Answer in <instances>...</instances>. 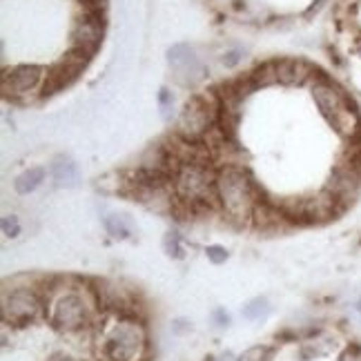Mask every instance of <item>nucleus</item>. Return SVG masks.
I'll use <instances>...</instances> for the list:
<instances>
[{
	"instance_id": "nucleus-17",
	"label": "nucleus",
	"mask_w": 361,
	"mask_h": 361,
	"mask_svg": "<svg viewBox=\"0 0 361 361\" xmlns=\"http://www.w3.org/2000/svg\"><path fill=\"white\" fill-rule=\"evenodd\" d=\"M274 355V350L270 348V345H252V348L243 350L237 361H270Z\"/></svg>"
},
{
	"instance_id": "nucleus-25",
	"label": "nucleus",
	"mask_w": 361,
	"mask_h": 361,
	"mask_svg": "<svg viewBox=\"0 0 361 361\" xmlns=\"http://www.w3.org/2000/svg\"><path fill=\"white\" fill-rule=\"evenodd\" d=\"M47 361H78V359H74V357H69V355H63V353H59V355L49 357Z\"/></svg>"
},
{
	"instance_id": "nucleus-11",
	"label": "nucleus",
	"mask_w": 361,
	"mask_h": 361,
	"mask_svg": "<svg viewBox=\"0 0 361 361\" xmlns=\"http://www.w3.org/2000/svg\"><path fill=\"white\" fill-rule=\"evenodd\" d=\"M274 69H276V80L283 82V85H301L312 72L310 65L299 59H283L279 63H274Z\"/></svg>"
},
{
	"instance_id": "nucleus-24",
	"label": "nucleus",
	"mask_w": 361,
	"mask_h": 361,
	"mask_svg": "<svg viewBox=\"0 0 361 361\" xmlns=\"http://www.w3.org/2000/svg\"><path fill=\"white\" fill-rule=\"evenodd\" d=\"M239 51H230L228 54V59H224V65H228V67H232V65H237L239 63Z\"/></svg>"
},
{
	"instance_id": "nucleus-20",
	"label": "nucleus",
	"mask_w": 361,
	"mask_h": 361,
	"mask_svg": "<svg viewBox=\"0 0 361 361\" xmlns=\"http://www.w3.org/2000/svg\"><path fill=\"white\" fill-rule=\"evenodd\" d=\"M205 255L214 263V266H221V263H226V259H228V250L221 247V245H210L205 250Z\"/></svg>"
},
{
	"instance_id": "nucleus-26",
	"label": "nucleus",
	"mask_w": 361,
	"mask_h": 361,
	"mask_svg": "<svg viewBox=\"0 0 361 361\" xmlns=\"http://www.w3.org/2000/svg\"><path fill=\"white\" fill-rule=\"evenodd\" d=\"M341 361H359V359L353 355V350H348V353H345V355L341 357Z\"/></svg>"
},
{
	"instance_id": "nucleus-8",
	"label": "nucleus",
	"mask_w": 361,
	"mask_h": 361,
	"mask_svg": "<svg viewBox=\"0 0 361 361\" xmlns=\"http://www.w3.org/2000/svg\"><path fill=\"white\" fill-rule=\"evenodd\" d=\"M45 69L40 65L25 63L18 67H11L3 74V92L9 96H23L27 92H32L38 87V82L43 80Z\"/></svg>"
},
{
	"instance_id": "nucleus-2",
	"label": "nucleus",
	"mask_w": 361,
	"mask_h": 361,
	"mask_svg": "<svg viewBox=\"0 0 361 361\" xmlns=\"http://www.w3.org/2000/svg\"><path fill=\"white\" fill-rule=\"evenodd\" d=\"M174 194L188 207L210 205L216 199V176L199 161H183L176 165L172 176Z\"/></svg>"
},
{
	"instance_id": "nucleus-1",
	"label": "nucleus",
	"mask_w": 361,
	"mask_h": 361,
	"mask_svg": "<svg viewBox=\"0 0 361 361\" xmlns=\"http://www.w3.org/2000/svg\"><path fill=\"white\" fill-rule=\"evenodd\" d=\"M216 201L234 224H247L257 212L255 180L239 165H226L216 172Z\"/></svg>"
},
{
	"instance_id": "nucleus-16",
	"label": "nucleus",
	"mask_w": 361,
	"mask_h": 361,
	"mask_svg": "<svg viewBox=\"0 0 361 361\" xmlns=\"http://www.w3.org/2000/svg\"><path fill=\"white\" fill-rule=\"evenodd\" d=\"M268 312H270V305H268V299H263V297H257L243 305V317L250 319V322H257V319L266 317Z\"/></svg>"
},
{
	"instance_id": "nucleus-19",
	"label": "nucleus",
	"mask_w": 361,
	"mask_h": 361,
	"mask_svg": "<svg viewBox=\"0 0 361 361\" xmlns=\"http://www.w3.org/2000/svg\"><path fill=\"white\" fill-rule=\"evenodd\" d=\"M3 232H5V237H18L20 234V221H18V216L16 214H7L5 219H3Z\"/></svg>"
},
{
	"instance_id": "nucleus-28",
	"label": "nucleus",
	"mask_w": 361,
	"mask_h": 361,
	"mask_svg": "<svg viewBox=\"0 0 361 361\" xmlns=\"http://www.w3.org/2000/svg\"><path fill=\"white\" fill-rule=\"evenodd\" d=\"M357 310L361 312V297H359V301H357Z\"/></svg>"
},
{
	"instance_id": "nucleus-3",
	"label": "nucleus",
	"mask_w": 361,
	"mask_h": 361,
	"mask_svg": "<svg viewBox=\"0 0 361 361\" xmlns=\"http://www.w3.org/2000/svg\"><path fill=\"white\" fill-rule=\"evenodd\" d=\"M147 348V335L143 324L136 319H121L109 328L103 353L107 361H141Z\"/></svg>"
},
{
	"instance_id": "nucleus-4",
	"label": "nucleus",
	"mask_w": 361,
	"mask_h": 361,
	"mask_svg": "<svg viewBox=\"0 0 361 361\" xmlns=\"http://www.w3.org/2000/svg\"><path fill=\"white\" fill-rule=\"evenodd\" d=\"M312 99L322 116L341 134H353L355 130V112L345 103L343 94L332 87L330 82H317L312 85Z\"/></svg>"
},
{
	"instance_id": "nucleus-23",
	"label": "nucleus",
	"mask_w": 361,
	"mask_h": 361,
	"mask_svg": "<svg viewBox=\"0 0 361 361\" xmlns=\"http://www.w3.org/2000/svg\"><path fill=\"white\" fill-rule=\"evenodd\" d=\"M80 3L87 7V11H94V13H99L101 9H105L107 0H80Z\"/></svg>"
},
{
	"instance_id": "nucleus-13",
	"label": "nucleus",
	"mask_w": 361,
	"mask_h": 361,
	"mask_svg": "<svg viewBox=\"0 0 361 361\" xmlns=\"http://www.w3.org/2000/svg\"><path fill=\"white\" fill-rule=\"evenodd\" d=\"M45 178V170L43 168H32L23 172L16 180H13V188H16L18 194H32Z\"/></svg>"
},
{
	"instance_id": "nucleus-21",
	"label": "nucleus",
	"mask_w": 361,
	"mask_h": 361,
	"mask_svg": "<svg viewBox=\"0 0 361 361\" xmlns=\"http://www.w3.org/2000/svg\"><path fill=\"white\" fill-rule=\"evenodd\" d=\"M161 107H163V118H165V121H170V109L174 107V99L170 96L168 90H163V92H161Z\"/></svg>"
},
{
	"instance_id": "nucleus-27",
	"label": "nucleus",
	"mask_w": 361,
	"mask_h": 361,
	"mask_svg": "<svg viewBox=\"0 0 361 361\" xmlns=\"http://www.w3.org/2000/svg\"><path fill=\"white\" fill-rule=\"evenodd\" d=\"M219 361H237V359H234V357H232L230 353H226V355H224V357H221Z\"/></svg>"
},
{
	"instance_id": "nucleus-14",
	"label": "nucleus",
	"mask_w": 361,
	"mask_h": 361,
	"mask_svg": "<svg viewBox=\"0 0 361 361\" xmlns=\"http://www.w3.org/2000/svg\"><path fill=\"white\" fill-rule=\"evenodd\" d=\"M332 348H335V339L332 337H317V339H310L308 343H305L301 353L305 359H314V357L332 353Z\"/></svg>"
},
{
	"instance_id": "nucleus-9",
	"label": "nucleus",
	"mask_w": 361,
	"mask_h": 361,
	"mask_svg": "<svg viewBox=\"0 0 361 361\" xmlns=\"http://www.w3.org/2000/svg\"><path fill=\"white\" fill-rule=\"evenodd\" d=\"M72 40H74V49L87 54H92L99 49L101 40H103V25H101V16L94 11H87L85 16H80L74 23V30H72Z\"/></svg>"
},
{
	"instance_id": "nucleus-7",
	"label": "nucleus",
	"mask_w": 361,
	"mask_h": 361,
	"mask_svg": "<svg viewBox=\"0 0 361 361\" xmlns=\"http://www.w3.org/2000/svg\"><path fill=\"white\" fill-rule=\"evenodd\" d=\"M3 322L13 326H27L43 312V299L32 288H16L3 295Z\"/></svg>"
},
{
	"instance_id": "nucleus-5",
	"label": "nucleus",
	"mask_w": 361,
	"mask_h": 361,
	"mask_svg": "<svg viewBox=\"0 0 361 361\" xmlns=\"http://www.w3.org/2000/svg\"><path fill=\"white\" fill-rule=\"evenodd\" d=\"M214 118H216V105L207 101L205 96H192L178 114V123H176L178 136L185 143L199 141V138H203L210 132Z\"/></svg>"
},
{
	"instance_id": "nucleus-22",
	"label": "nucleus",
	"mask_w": 361,
	"mask_h": 361,
	"mask_svg": "<svg viewBox=\"0 0 361 361\" xmlns=\"http://www.w3.org/2000/svg\"><path fill=\"white\" fill-rule=\"evenodd\" d=\"M212 319H214V326H216V328H228V324H230V317H228L226 310H216V312L212 314Z\"/></svg>"
},
{
	"instance_id": "nucleus-15",
	"label": "nucleus",
	"mask_w": 361,
	"mask_h": 361,
	"mask_svg": "<svg viewBox=\"0 0 361 361\" xmlns=\"http://www.w3.org/2000/svg\"><path fill=\"white\" fill-rule=\"evenodd\" d=\"M105 228L114 239H125V237H130V232H132L130 221L125 219L123 214H109L105 219Z\"/></svg>"
},
{
	"instance_id": "nucleus-18",
	"label": "nucleus",
	"mask_w": 361,
	"mask_h": 361,
	"mask_svg": "<svg viewBox=\"0 0 361 361\" xmlns=\"http://www.w3.org/2000/svg\"><path fill=\"white\" fill-rule=\"evenodd\" d=\"M163 247H165V252H168L170 257H174V259H183L185 257L183 245H180V237H178L176 232H168V234H165Z\"/></svg>"
},
{
	"instance_id": "nucleus-10",
	"label": "nucleus",
	"mask_w": 361,
	"mask_h": 361,
	"mask_svg": "<svg viewBox=\"0 0 361 361\" xmlns=\"http://www.w3.org/2000/svg\"><path fill=\"white\" fill-rule=\"evenodd\" d=\"M168 61L174 67V72L180 82H194L203 74V67L199 65L197 56H194V49L188 45H174L168 51Z\"/></svg>"
},
{
	"instance_id": "nucleus-12",
	"label": "nucleus",
	"mask_w": 361,
	"mask_h": 361,
	"mask_svg": "<svg viewBox=\"0 0 361 361\" xmlns=\"http://www.w3.org/2000/svg\"><path fill=\"white\" fill-rule=\"evenodd\" d=\"M51 176H54V180H56L59 188L72 190V188L80 185V170H78V165L72 159H67V157H59L56 161H54Z\"/></svg>"
},
{
	"instance_id": "nucleus-6",
	"label": "nucleus",
	"mask_w": 361,
	"mask_h": 361,
	"mask_svg": "<svg viewBox=\"0 0 361 361\" xmlns=\"http://www.w3.org/2000/svg\"><path fill=\"white\" fill-rule=\"evenodd\" d=\"M49 319L59 330L76 332L90 324V303L80 293H76V290H63V293L51 301Z\"/></svg>"
}]
</instances>
